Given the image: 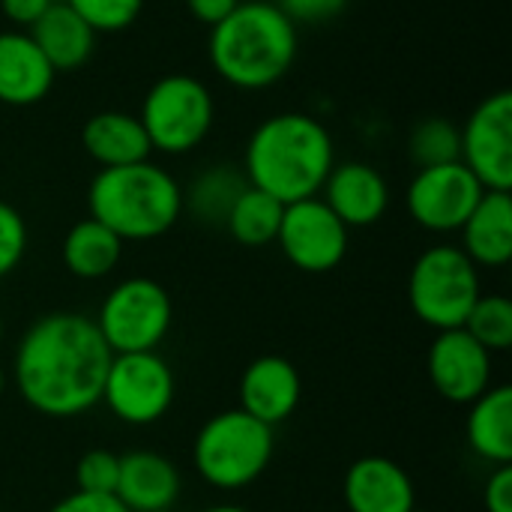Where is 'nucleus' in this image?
<instances>
[{
    "label": "nucleus",
    "mask_w": 512,
    "mask_h": 512,
    "mask_svg": "<svg viewBox=\"0 0 512 512\" xmlns=\"http://www.w3.org/2000/svg\"><path fill=\"white\" fill-rule=\"evenodd\" d=\"M0 339H3V321H0Z\"/></svg>",
    "instance_id": "4c0bfd02"
},
{
    "label": "nucleus",
    "mask_w": 512,
    "mask_h": 512,
    "mask_svg": "<svg viewBox=\"0 0 512 512\" xmlns=\"http://www.w3.org/2000/svg\"><path fill=\"white\" fill-rule=\"evenodd\" d=\"M333 165L336 147L330 129L312 114L282 111L258 123L249 135L243 174L249 186L282 204H294L321 195Z\"/></svg>",
    "instance_id": "f03ea898"
},
{
    "label": "nucleus",
    "mask_w": 512,
    "mask_h": 512,
    "mask_svg": "<svg viewBox=\"0 0 512 512\" xmlns=\"http://www.w3.org/2000/svg\"><path fill=\"white\" fill-rule=\"evenodd\" d=\"M411 512H423V510H417V507H414V510H411Z\"/></svg>",
    "instance_id": "58836bf2"
},
{
    "label": "nucleus",
    "mask_w": 512,
    "mask_h": 512,
    "mask_svg": "<svg viewBox=\"0 0 512 512\" xmlns=\"http://www.w3.org/2000/svg\"><path fill=\"white\" fill-rule=\"evenodd\" d=\"M465 330L489 351H510L512 345V303L504 294H480L468 312Z\"/></svg>",
    "instance_id": "bb28decb"
},
{
    "label": "nucleus",
    "mask_w": 512,
    "mask_h": 512,
    "mask_svg": "<svg viewBox=\"0 0 512 512\" xmlns=\"http://www.w3.org/2000/svg\"><path fill=\"white\" fill-rule=\"evenodd\" d=\"M468 444L471 450L492 462L510 465L512 462V387L498 384L489 387L480 399L471 402L468 414Z\"/></svg>",
    "instance_id": "4be33fe9"
},
{
    "label": "nucleus",
    "mask_w": 512,
    "mask_h": 512,
    "mask_svg": "<svg viewBox=\"0 0 512 512\" xmlns=\"http://www.w3.org/2000/svg\"><path fill=\"white\" fill-rule=\"evenodd\" d=\"M483 192L480 180L462 162L417 168L405 192V207L420 228L432 234H453L468 222Z\"/></svg>",
    "instance_id": "9d476101"
},
{
    "label": "nucleus",
    "mask_w": 512,
    "mask_h": 512,
    "mask_svg": "<svg viewBox=\"0 0 512 512\" xmlns=\"http://www.w3.org/2000/svg\"><path fill=\"white\" fill-rule=\"evenodd\" d=\"M51 3H60V0H51Z\"/></svg>",
    "instance_id": "ea45409f"
},
{
    "label": "nucleus",
    "mask_w": 512,
    "mask_h": 512,
    "mask_svg": "<svg viewBox=\"0 0 512 512\" xmlns=\"http://www.w3.org/2000/svg\"><path fill=\"white\" fill-rule=\"evenodd\" d=\"M246 186L249 180L240 168L210 165L198 171L192 183L183 189V213H192V219L210 228H225V219Z\"/></svg>",
    "instance_id": "b1692460"
},
{
    "label": "nucleus",
    "mask_w": 512,
    "mask_h": 512,
    "mask_svg": "<svg viewBox=\"0 0 512 512\" xmlns=\"http://www.w3.org/2000/svg\"><path fill=\"white\" fill-rule=\"evenodd\" d=\"M87 207L96 222L123 243H144L168 234L183 216V186L150 159L120 168H99L87 189Z\"/></svg>",
    "instance_id": "20e7f679"
},
{
    "label": "nucleus",
    "mask_w": 512,
    "mask_h": 512,
    "mask_svg": "<svg viewBox=\"0 0 512 512\" xmlns=\"http://www.w3.org/2000/svg\"><path fill=\"white\" fill-rule=\"evenodd\" d=\"M81 144L99 168H120L150 159L153 147L138 120L129 111H99L81 129Z\"/></svg>",
    "instance_id": "412c9836"
},
{
    "label": "nucleus",
    "mask_w": 512,
    "mask_h": 512,
    "mask_svg": "<svg viewBox=\"0 0 512 512\" xmlns=\"http://www.w3.org/2000/svg\"><path fill=\"white\" fill-rule=\"evenodd\" d=\"M321 192V201L342 219L345 228H369L390 207V186L384 174L369 162L333 165Z\"/></svg>",
    "instance_id": "2eb2a0df"
},
{
    "label": "nucleus",
    "mask_w": 512,
    "mask_h": 512,
    "mask_svg": "<svg viewBox=\"0 0 512 512\" xmlns=\"http://www.w3.org/2000/svg\"><path fill=\"white\" fill-rule=\"evenodd\" d=\"M213 72L237 90H264L282 81L297 60V27L270 0H240L210 27Z\"/></svg>",
    "instance_id": "7ed1b4c3"
},
{
    "label": "nucleus",
    "mask_w": 512,
    "mask_h": 512,
    "mask_svg": "<svg viewBox=\"0 0 512 512\" xmlns=\"http://www.w3.org/2000/svg\"><path fill=\"white\" fill-rule=\"evenodd\" d=\"M204 512H249L246 507H237V504H219V507H210Z\"/></svg>",
    "instance_id": "c9c22d12"
},
{
    "label": "nucleus",
    "mask_w": 512,
    "mask_h": 512,
    "mask_svg": "<svg viewBox=\"0 0 512 512\" xmlns=\"http://www.w3.org/2000/svg\"><path fill=\"white\" fill-rule=\"evenodd\" d=\"M27 240L30 234L24 216L9 201H0V279L15 273L27 252Z\"/></svg>",
    "instance_id": "c756f323"
},
{
    "label": "nucleus",
    "mask_w": 512,
    "mask_h": 512,
    "mask_svg": "<svg viewBox=\"0 0 512 512\" xmlns=\"http://www.w3.org/2000/svg\"><path fill=\"white\" fill-rule=\"evenodd\" d=\"M120 480V456L108 450H90L75 465V492L87 495H114Z\"/></svg>",
    "instance_id": "c85d7f7f"
},
{
    "label": "nucleus",
    "mask_w": 512,
    "mask_h": 512,
    "mask_svg": "<svg viewBox=\"0 0 512 512\" xmlns=\"http://www.w3.org/2000/svg\"><path fill=\"white\" fill-rule=\"evenodd\" d=\"M486 510L489 512H512V468L498 465V471L486 483Z\"/></svg>",
    "instance_id": "473e14b6"
},
{
    "label": "nucleus",
    "mask_w": 512,
    "mask_h": 512,
    "mask_svg": "<svg viewBox=\"0 0 512 512\" xmlns=\"http://www.w3.org/2000/svg\"><path fill=\"white\" fill-rule=\"evenodd\" d=\"M282 213H285L282 201H276L273 195H267L255 186H246L243 195L234 201V207L225 219V228L240 246L261 249V246L276 243Z\"/></svg>",
    "instance_id": "393cba45"
},
{
    "label": "nucleus",
    "mask_w": 512,
    "mask_h": 512,
    "mask_svg": "<svg viewBox=\"0 0 512 512\" xmlns=\"http://www.w3.org/2000/svg\"><path fill=\"white\" fill-rule=\"evenodd\" d=\"M276 243H279L282 255L297 270H303V273H330L345 261L348 228L321 201V195H315V198L285 204Z\"/></svg>",
    "instance_id": "9b49d317"
},
{
    "label": "nucleus",
    "mask_w": 512,
    "mask_h": 512,
    "mask_svg": "<svg viewBox=\"0 0 512 512\" xmlns=\"http://www.w3.org/2000/svg\"><path fill=\"white\" fill-rule=\"evenodd\" d=\"M114 498L129 512L171 510L180 498V471L159 453H126L120 456V480Z\"/></svg>",
    "instance_id": "a211bd4d"
},
{
    "label": "nucleus",
    "mask_w": 512,
    "mask_h": 512,
    "mask_svg": "<svg viewBox=\"0 0 512 512\" xmlns=\"http://www.w3.org/2000/svg\"><path fill=\"white\" fill-rule=\"evenodd\" d=\"M96 33H120L132 27L144 9V0H66Z\"/></svg>",
    "instance_id": "cd10ccee"
},
{
    "label": "nucleus",
    "mask_w": 512,
    "mask_h": 512,
    "mask_svg": "<svg viewBox=\"0 0 512 512\" xmlns=\"http://www.w3.org/2000/svg\"><path fill=\"white\" fill-rule=\"evenodd\" d=\"M48 512H129L114 495H87V492H72L63 501H57Z\"/></svg>",
    "instance_id": "2f4dec72"
},
{
    "label": "nucleus",
    "mask_w": 512,
    "mask_h": 512,
    "mask_svg": "<svg viewBox=\"0 0 512 512\" xmlns=\"http://www.w3.org/2000/svg\"><path fill=\"white\" fill-rule=\"evenodd\" d=\"M345 504L351 512H411L417 489L411 474L387 456H363L345 474Z\"/></svg>",
    "instance_id": "dca6fc26"
},
{
    "label": "nucleus",
    "mask_w": 512,
    "mask_h": 512,
    "mask_svg": "<svg viewBox=\"0 0 512 512\" xmlns=\"http://www.w3.org/2000/svg\"><path fill=\"white\" fill-rule=\"evenodd\" d=\"M426 372L441 399L471 405L492 387V354L465 327L441 330L429 345Z\"/></svg>",
    "instance_id": "ddd939ff"
},
{
    "label": "nucleus",
    "mask_w": 512,
    "mask_h": 512,
    "mask_svg": "<svg viewBox=\"0 0 512 512\" xmlns=\"http://www.w3.org/2000/svg\"><path fill=\"white\" fill-rule=\"evenodd\" d=\"M294 27L300 24H327L348 9V0H270Z\"/></svg>",
    "instance_id": "7c9ffc66"
},
{
    "label": "nucleus",
    "mask_w": 512,
    "mask_h": 512,
    "mask_svg": "<svg viewBox=\"0 0 512 512\" xmlns=\"http://www.w3.org/2000/svg\"><path fill=\"white\" fill-rule=\"evenodd\" d=\"M273 429L246 411L213 414L195 435L192 465L204 483L222 492L252 486L273 462Z\"/></svg>",
    "instance_id": "39448f33"
},
{
    "label": "nucleus",
    "mask_w": 512,
    "mask_h": 512,
    "mask_svg": "<svg viewBox=\"0 0 512 512\" xmlns=\"http://www.w3.org/2000/svg\"><path fill=\"white\" fill-rule=\"evenodd\" d=\"M60 255L75 279L93 282V279H105L120 264L123 240L114 231H108L102 222L87 216L66 231Z\"/></svg>",
    "instance_id": "5701e85b"
},
{
    "label": "nucleus",
    "mask_w": 512,
    "mask_h": 512,
    "mask_svg": "<svg viewBox=\"0 0 512 512\" xmlns=\"http://www.w3.org/2000/svg\"><path fill=\"white\" fill-rule=\"evenodd\" d=\"M30 39L36 42V48L45 54V60L51 63L54 72H72L81 69L96 48V30L66 3H51L30 27H27Z\"/></svg>",
    "instance_id": "6ab92c4d"
},
{
    "label": "nucleus",
    "mask_w": 512,
    "mask_h": 512,
    "mask_svg": "<svg viewBox=\"0 0 512 512\" xmlns=\"http://www.w3.org/2000/svg\"><path fill=\"white\" fill-rule=\"evenodd\" d=\"M480 294L477 264L462 252V246L441 243L426 249L408 276V303L414 315L438 333L465 327Z\"/></svg>",
    "instance_id": "423d86ee"
},
{
    "label": "nucleus",
    "mask_w": 512,
    "mask_h": 512,
    "mask_svg": "<svg viewBox=\"0 0 512 512\" xmlns=\"http://www.w3.org/2000/svg\"><path fill=\"white\" fill-rule=\"evenodd\" d=\"M237 3H240V0H186L189 15H192L195 21L207 24V27H213V24H219L222 18H228V15L237 9Z\"/></svg>",
    "instance_id": "f704fd0d"
},
{
    "label": "nucleus",
    "mask_w": 512,
    "mask_h": 512,
    "mask_svg": "<svg viewBox=\"0 0 512 512\" xmlns=\"http://www.w3.org/2000/svg\"><path fill=\"white\" fill-rule=\"evenodd\" d=\"M57 72L36 48L27 30L0 33V102L27 108L42 102L54 87Z\"/></svg>",
    "instance_id": "f3484780"
},
{
    "label": "nucleus",
    "mask_w": 512,
    "mask_h": 512,
    "mask_svg": "<svg viewBox=\"0 0 512 512\" xmlns=\"http://www.w3.org/2000/svg\"><path fill=\"white\" fill-rule=\"evenodd\" d=\"M111 357L93 318L51 312L21 336L12 360V384L42 417H81L102 402Z\"/></svg>",
    "instance_id": "f257e3e1"
},
{
    "label": "nucleus",
    "mask_w": 512,
    "mask_h": 512,
    "mask_svg": "<svg viewBox=\"0 0 512 512\" xmlns=\"http://www.w3.org/2000/svg\"><path fill=\"white\" fill-rule=\"evenodd\" d=\"M408 156L417 168L462 162V129L447 117H426L411 129Z\"/></svg>",
    "instance_id": "a878e982"
},
{
    "label": "nucleus",
    "mask_w": 512,
    "mask_h": 512,
    "mask_svg": "<svg viewBox=\"0 0 512 512\" xmlns=\"http://www.w3.org/2000/svg\"><path fill=\"white\" fill-rule=\"evenodd\" d=\"M237 393H240V411L273 429L297 411L303 384L291 360L267 354L246 366Z\"/></svg>",
    "instance_id": "4468645a"
},
{
    "label": "nucleus",
    "mask_w": 512,
    "mask_h": 512,
    "mask_svg": "<svg viewBox=\"0 0 512 512\" xmlns=\"http://www.w3.org/2000/svg\"><path fill=\"white\" fill-rule=\"evenodd\" d=\"M48 6L51 0H0V12L18 27H30Z\"/></svg>",
    "instance_id": "72a5a7b5"
},
{
    "label": "nucleus",
    "mask_w": 512,
    "mask_h": 512,
    "mask_svg": "<svg viewBox=\"0 0 512 512\" xmlns=\"http://www.w3.org/2000/svg\"><path fill=\"white\" fill-rule=\"evenodd\" d=\"M462 165L483 189H512V93H489L462 129Z\"/></svg>",
    "instance_id": "f8f14e48"
},
{
    "label": "nucleus",
    "mask_w": 512,
    "mask_h": 512,
    "mask_svg": "<svg viewBox=\"0 0 512 512\" xmlns=\"http://www.w3.org/2000/svg\"><path fill=\"white\" fill-rule=\"evenodd\" d=\"M174 396H177L174 369L156 351L111 357L102 387V402L120 423L153 426L171 411Z\"/></svg>",
    "instance_id": "1a4fd4ad"
},
{
    "label": "nucleus",
    "mask_w": 512,
    "mask_h": 512,
    "mask_svg": "<svg viewBox=\"0 0 512 512\" xmlns=\"http://www.w3.org/2000/svg\"><path fill=\"white\" fill-rule=\"evenodd\" d=\"M3 390H6V372H3V366H0V396H3Z\"/></svg>",
    "instance_id": "e433bc0d"
},
{
    "label": "nucleus",
    "mask_w": 512,
    "mask_h": 512,
    "mask_svg": "<svg viewBox=\"0 0 512 512\" xmlns=\"http://www.w3.org/2000/svg\"><path fill=\"white\" fill-rule=\"evenodd\" d=\"M150 147L168 156H183L204 144L216 120V102L210 87L189 75L171 72L153 81L138 114Z\"/></svg>",
    "instance_id": "0eeeda50"
},
{
    "label": "nucleus",
    "mask_w": 512,
    "mask_h": 512,
    "mask_svg": "<svg viewBox=\"0 0 512 512\" xmlns=\"http://www.w3.org/2000/svg\"><path fill=\"white\" fill-rule=\"evenodd\" d=\"M462 231V252L477 267H504L512 258V198L510 192L486 189Z\"/></svg>",
    "instance_id": "aec40b11"
},
{
    "label": "nucleus",
    "mask_w": 512,
    "mask_h": 512,
    "mask_svg": "<svg viewBox=\"0 0 512 512\" xmlns=\"http://www.w3.org/2000/svg\"><path fill=\"white\" fill-rule=\"evenodd\" d=\"M111 354L156 351L171 330V294L147 276H129L108 291L99 318H93Z\"/></svg>",
    "instance_id": "6e6552de"
}]
</instances>
